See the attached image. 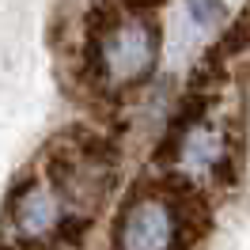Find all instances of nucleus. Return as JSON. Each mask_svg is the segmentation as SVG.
<instances>
[{"mask_svg": "<svg viewBox=\"0 0 250 250\" xmlns=\"http://www.w3.org/2000/svg\"><path fill=\"white\" fill-rule=\"evenodd\" d=\"M156 57L159 27L152 16H141V12H122L103 31L87 34V46H83L87 80L99 95H122L137 87L156 68Z\"/></svg>", "mask_w": 250, "mask_h": 250, "instance_id": "obj_1", "label": "nucleus"}, {"mask_svg": "<svg viewBox=\"0 0 250 250\" xmlns=\"http://www.w3.org/2000/svg\"><path fill=\"white\" fill-rule=\"evenodd\" d=\"M0 250H46V247H16V243H8V247H0Z\"/></svg>", "mask_w": 250, "mask_h": 250, "instance_id": "obj_6", "label": "nucleus"}, {"mask_svg": "<svg viewBox=\"0 0 250 250\" xmlns=\"http://www.w3.org/2000/svg\"><path fill=\"white\" fill-rule=\"evenodd\" d=\"M114 247L118 250H182L174 201L159 189L137 193L114 224Z\"/></svg>", "mask_w": 250, "mask_h": 250, "instance_id": "obj_2", "label": "nucleus"}, {"mask_svg": "<svg viewBox=\"0 0 250 250\" xmlns=\"http://www.w3.org/2000/svg\"><path fill=\"white\" fill-rule=\"evenodd\" d=\"M125 12H141V16H152V8H159L163 0H118Z\"/></svg>", "mask_w": 250, "mask_h": 250, "instance_id": "obj_5", "label": "nucleus"}, {"mask_svg": "<svg viewBox=\"0 0 250 250\" xmlns=\"http://www.w3.org/2000/svg\"><path fill=\"white\" fill-rule=\"evenodd\" d=\"M186 4H189V16L197 19V23H205V27H212V23H220V19H224L220 0H186Z\"/></svg>", "mask_w": 250, "mask_h": 250, "instance_id": "obj_4", "label": "nucleus"}, {"mask_svg": "<svg viewBox=\"0 0 250 250\" xmlns=\"http://www.w3.org/2000/svg\"><path fill=\"white\" fill-rule=\"evenodd\" d=\"M64 205L46 178H31L8 201V228L16 235V247H53L64 224Z\"/></svg>", "mask_w": 250, "mask_h": 250, "instance_id": "obj_3", "label": "nucleus"}]
</instances>
